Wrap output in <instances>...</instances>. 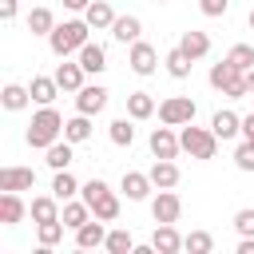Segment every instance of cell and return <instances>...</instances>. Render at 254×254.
<instances>
[{
    "label": "cell",
    "instance_id": "836d02e7",
    "mask_svg": "<svg viewBox=\"0 0 254 254\" xmlns=\"http://www.w3.org/2000/svg\"><path fill=\"white\" fill-rule=\"evenodd\" d=\"M111 143H115V147H131V143H135L131 119H115V123H111Z\"/></svg>",
    "mask_w": 254,
    "mask_h": 254
},
{
    "label": "cell",
    "instance_id": "f6af8a7d",
    "mask_svg": "<svg viewBox=\"0 0 254 254\" xmlns=\"http://www.w3.org/2000/svg\"><path fill=\"white\" fill-rule=\"evenodd\" d=\"M246 91H250V95H254V67H250V71H246Z\"/></svg>",
    "mask_w": 254,
    "mask_h": 254
},
{
    "label": "cell",
    "instance_id": "b9f144b4",
    "mask_svg": "<svg viewBox=\"0 0 254 254\" xmlns=\"http://www.w3.org/2000/svg\"><path fill=\"white\" fill-rule=\"evenodd\" d=\"M0 16L12 20V16H16V0H0Z\"/></svg>",
    "mask_w": 254,
    "mask_h": 254
},
{
    "label": "cell",
    "instance_id": "277c9868",
    "mask_svg": "<svg viewBox=\"0 0 254 254\" xmlns=\"http://www.w3.org/2000/svg\"><path fill=\"white\" fill-rule=\"evenodd\" d=\"M210 87H214V91H226L230 99L250 95V91H246V71H242L238 64H230L226 56H222L218 64H210Z\"/></svg>",
    "mask_w": 254,
    "mask_h": 254
},
{
    "label": "cell",
    "instance_id": "d4e9b609",
    "mask_svg": "<svg viewBox=\"0 0 254 254\" xmlns=\"http://www.w3.org/2000/svg\"><path fill=\"white\" fill-rule=\"evenodd\" d=\"M127 115H131V119H151V115H155V99H151L147 91H131V95H127Z\"/></svg>",
    "mask_w": 254,
    "mask_h": 254
},
{
    "label": "cell",
    "instance_id": "ffe728a7",
    "mask_svg": "<svg viewBox=\"0 0 254 254\" xmlns=\"http://www.w3.org/2000/svg\"><path fill=\"white\" fill-rule=\"evenodd\" d=\"M83 20L99 32V28H111V24H115V12H111V4H107V0H91V4H87V12H83Z\"/></svg>",
    "mask_w": 254,
    "mask_h": 254
},
{
    "label": "cell",
    "instance_id": "7bdbcfd3",
    "mask_svg": "<svg viewBox=\"0 0 254 254\" xmlns=\"http://www.w3.org/2000/svg\"><path fill=\"white\" fill-rule=\"evenodd\" d=\"M87 4L91 0H64V8H71V12H87Z\"/></svg>",
    "mask_w": 254,
    "mask_h": 254
},
{
    "label": "cell",
    "instance_id": "7402d4cb",
    "mask_svg": "<svg viewBox=\"0 0 254 254\" xmlns=\"http://www.w3.org/2000/svg\"><path fill=\"white\" fill-rule=\"evenodd\" d=\"M179 48H183V52H187L190 60H202V56L210 52V36H206V32H194V28H190V32H183Z\"/></svg>",
    "mask_w": 254,
    "mask_h": 254
},
{
    "label": "cell",
    "instance_id": "7c38bea8",
    "mask_svg": "<svg viewBox=\"0 0 254 254\" xmlns=\"http://www.w3.org/2000/svg\"><path fill=\"white\" fill-rule=\"evenodd\" d=\"M151 250H159V254H179V250H183V238H179L175 222H159V226H155Z\"/></svg>",
    "mask_w": 254,
    "mask_h": 254
},
{
    "label": "cell",
    "instance_id": "8d00e7d4",
    "mask_svg": "<svg viewBox=\"0 0 254 254\" xmlns=\"http://www.w3.org/2000/svg\"><path fill=\"white\" fill-rule=\"evenodd\" d=\"M107 250H111V254H127V250H135L131 230H111V234H107Z\"/></svg>",
    "mask_w": 254,
    "mask_h": 254
},
{
    "label": "cell",
    "instance_id": "e575fe53",
    "mask_svg": "<svg viewBox=\"0 0 254 254\" xmlns=\"http://www.w3.org/2000/svg\"><path fill=\"white\" fill-rule=\"evenodd\" d=\"M183 246H187L190 254H210V246H214V238H210L206 230H190V234L183 238Z\"/></svg>",
    "mask_w": 254,
    "mask_h": 254
},
{
    "label": "cell",
    "instance_id": "52a82bcc",
    "mask_svg": "<svg viewBox=\"0 0 254 254\" xmlns=\"http://www.w3.org/2000/svg\"><path fill=\"white\" fill-rule=\"evenodd\" d=\"M179 214H183V198L175 190H159L151 198V218L155 222H179Z\"/></svg>",
    "mask_w": 254,
    "mask_h": 254
},
{
    "label": "cell",
    "instance_id": "d6986e66",
    "mask_svg": "<svg viewBox=\"0 0 254 254\" xmlns=\"http://www.w3.org/2000/svg\"><path fill=\"white\" fill-rule=\"evenodd\" d=\"M20 218H24L20 190H4V194H0V222H4V226H16Z\"/></svg>",
    "mask_w": 254,
    "mask_h": 254
},
{
    "label": "cell",
    "instance_id": "f1b7e54d",
    "mask_svg": "<svg viewBox=\"0 0 254 254\" xmlns=\"http://www.w3.org/2000/svg\"><path fill=\"white\" fill-rule=\"evenodd\" d=\"M75 190H79L75 175H71V171H56V179H52V194H56L60 202H67V198H75Z\"/></svg>",
    "mask_w": 254,
    "mask_h": 254
},
{
    "label": "cell",
    "instance_id": "d590c367",
    "mask_svg": "<svg viewBox=\"0 0 254 254\" xmlns=\"http://www.w3.org/2000/svg\"><path fill=\"white\" fill-rule=\"evenodd\" d=\"M226 60L238 64L242 71H250V67H254V48H250V44H234V48L226 52Z\"/></svg>",
    "mask_w": 254,
    "mask_h": 254
},
{
    "label": "cell",
    "instance_id": "5bb4252c",
    "mask_svg": "<svg viewBox=\"0 0 254 254\" xmlns=\"http://www.w3.org/2000/svg\"><path fill=\"white\" fill-rule=\"evenodd\" d=\"M75 246L79 250H95V246H107V234H103V218H87L79 230H75Z\"/></svg>",
    "mask_w": 254,
    "mask_h": 254
},
{
    "label": "cell",
    "instance_id": "5b68a950",
    "mask_svg": "<svg viewBox=\"0 0 254 254\" xmlns=\"http://www.w3.org/2000/svg\"><path fill=\"white\" fill-rule=\"evenodd\" d=\"M179 143H183V151H187L190 159H214V151H218L214 127H194V123H187L183 135H179Z\"/></svg>",
    "mask_w": 254,
    "mask_h": 254
},
{
    "label": "cell",
    "instance_id": "4fadbf2b",
    "mask_svg": "<svg viewBox=\"0 0 254 254\" xmlns=\"http://www.w3.org/2000/svg\"><path fill=\"white\" fill-rule=\"evenodd\" d=\"M151 175H143V171H123V194L131 198V202H143L147 194H151Z\"/></svg>",
    "mask_w": 254,
    "mask_h": 254
},
{
    "label": "cell",
    "instance_id": "83f0119b",
    "mask_svg": "<svg viewBox=\"0 0 254 254\" xmlns=\"http://www.w3.org/2000/svg\"><path fill=\"white\" fill-rule=\"evenodd\" d=\"M87 135H91V115H83V111H79L75 119H67V123H64V139H67V143H83Z\"/></svg>",
    "mask_w": 254,
    "mask_h": 254
},
{
    "label": "cell",
    "instance_id": "ee69618b",
    "mask_svg": "<svg viewBox=\"0 0 254 254\" xmlns=\"http://www.w3.org/2000/svg\"><path fill=\"white\" fill-rule=\"evenodd\" d=\"M238 254H254V238H246V234H242V242H238Z\"/></svg>",
    "mask_w": 254,
    "mask_h": 254
},
{
    "label": "cell",
    "instance_id": "44dd1931",
    "mask_svg": "<svg viewBox=\"0 0 254 254\" xmlns=\"http://www.w3.org/2000/svg\"><path fill=\"white\" fill-rule=\"evenodd\" d=\"M139 32H143L139 16H115V24H111V36H115L119 44H135V40H139Z\"/></svg>",
    "mask_w": 254,
    "mask_h": 254
},
{
    "label": "cell",
    "instance_id": "6da1fadb",
    "mask_svg": "<svg viewBox=\"0 0 254 254\" xmlns=\"http://www.w3.org/2000/svg\"><path fill=\"white\" fill-rule=\"evenodd\" d=\"M87 32H91V24H87V20H64V24H56V28H52L48 44H52V52H56L60 60H67L71 52H79V48L87 44Z\"/></svg>",
    "mask_w": 254,
    "mask_h": 254
},
{
    "label": "cell",
    "instance_id": "7a4b0ae2",
    "mask_svg": "<svg viewBox=\"0 0 254 254\" xmlns=\"http://www.w3.org/2000/svg\"><path fill=\"white\" fill-rule=\"evenodd\" d=\"M64 135V119H60V111L48 103V107H40L36 115H32V123H28V147H52L56 139Z\"/></svg>",
    "mask_w": 254,
    "mask_h": 254
},
{
    "label": "cell",
    "instance_id": "8992f818",
    "mask_svg": "<svg viewBox=\"0 0 254 254\" xmlns=\"http://www.w3.org/2000/svg\"><path fill=\"white\" fill-rule=\"evenodd\" d=\"M159 119L171 123V127L194 123V103H190V95H171V99H163V103H159Z\"/></svg>",
    "mask_w": 254,
    "mask_h": 254
},
{
    "label": "cell",
    "instance_id": "2e32d148",
    "mask_svg": "<svg viewBox=\"0 0 254 254\" xmlns=\"http://www.w3.org/2000/svg\"><path fill=\"white\" fill-rule=\"evenodd\" d=\"M147 175H151V183H155L159 190L179 187V167H175V159H155V167H151Z\"/></svg>",
    "mask_w": 254,
    "mask_h": 254
},
{
    "label": "cell",
    "instance_id": "30bf717a",
    "mask_svg": "<svg viewBox=\"0 0 254 254\" xmlns=\"http://www.w3.org/2000/svg\"><path fill=\"white\" fill-rule=\"evenodd\" d=\"M32 187H36L32 167H4L0 171V190H32Z\"/></svg>",
    "mask_w": 254,
    "mask_h": 254
},
{
    "label": "cell",
    "instance_id": "9a60e30c",
    "mask_svg": "<svg viewBox=\"0 0 254 254\" xmlns=\"http://www.w3.org/2000/svg\"><path fill=\"white\" fill-rule=\"evenodd\" d=\"M28 91H32V103H40V107H48L56 95H60V83H56V75H32V83H28Z\"/></svg>",
    "mask_w": 254,
    "mask_h": 254
},
{
    "label": "cell",
    "instance_id": "60d3db41",
    "mask_svg": "<svg viewBox=\"0 0 254 254\" xmlns=\"http://www.w3.org/2000/svg\"><path fill=\"white\" fill-rule=\"evenodd\" d=\"M242 139L254 143V115H242Z\"/></svg>",
    "mask_w": 254,
    "mask_h": 254
},
{
    "label": "cell",
    "instance_id": "cb8c5ba5",
    "mask_svg": "<svg viewBox=\"0 0 254 254\" xmlns=\"http://www.w3.org/2000/svg\"><path fill=\"white\" fill-rule=\"evenodd\" d=\"M60 218H64V226L79 230V226L91 218V206H87V202H75V198H67V202H64V210H60Z\"/></svg>",
    "mask_w": 254,
    "mask_h": 254
},
{
    "label": "cell",
    "instance_id": "bcb514c9",
    "mask_svg": "<svg viewBox=\"0 0 254 254\" xmlns=\"http://www.w3.org/2000/svg\"><path fill=\"white\" fill-rule=\"evenodd\" d=\"M250 28H254V8H250Z\"/></svg>",
    "mask_w": 254,
    "mask_h": 254
},
{
    "label": "cell",
    "instance_id": "4dcf8cb0",
    "mask_svg": "<svg viewBox=\"0 0 254 254\" xmlns=\"http://www.w3.org/2000/svg\"><path fill=\"white\" fill-rule=\"evenodd\" d=\"M71 147H75V143H67V139L60 143V139H56V143L48 147V167H52V171H67V163H71Z\"/></svg>",
    "mask_w": 254,
    "mask_h": 254
},
{
    "label": "cell",
    "instance_id": "f546056e",
    "mask_svg": "<svg viewBox=\"0 0 254 254\" xmlns=\"http://www.w3.org/2000/svg\"><path fill=\"white\" fill-rule=\"evenodd\" d=\"M52 28H56V16H52L48 8H32V16H28V32H32V36H52Z\"/></svg>",
    "mask_w": 254,
    "mask_h": 254
},
{
    "label": "cell",
    "instance_id": "d6a6232c",
    "mask_svg": "<svg viewBox=\"0 0 254 254\" xmlns=\"http://www.w3.org/2000/svg\"><path fill=\"white\" fill-rule=\"evenodd\" d=\"M167 71H171L175 79H187V75H190V56H187L183 48H171V52H167Z\"/></svg>",
    "mask_w": 254,
    "mask_h": 254
},
{
    "label": "cell",
    "instance_id": "74e56055",
    "mask_svg": "<svg viewBox=\"0 0 254 254\" xmlns=\"http://www.w3.org/2000/svg\"><path fill=\"white\" fill-rule=\"evenodd\" d=\"M234 226H238V234L254 238V206H242V210L234 214Z\"/></svg>",
    "mask_w": 254,
    "mask_h": 254
},
{
    "label": "cell",
    "instance_id": "ba28073f",
    "mask_svg": "<svg viewBox=\"0 0 254 254\" xmlns=\"http://www.w3.org/2000/svg\"><path fill=\"white\" fill-rule=\"evenodd\" d=\"M75 107H79L83 115H99V111L107 107V87H103V83H83V87L75 91Z\"/></svg>",
    "mask_w": 254,
    "mask_h": 254
},
{
    "label": "cell",
    "instance_id": "ac0fdd59",
    "mask_svg": "<svg viewBox=\"0 0 254 254\" xmlns=\"http://www.w3.org/2000/svg\"><path fill=\"white\" fill-rule=\"evenodd\" d=\"M210 127H214L218 139H234V135H242V115H234V111H214Z\"/></svg>",
    "mask_w": 254,
    "mask_h": 254
},
{
    "label": "cell",
    "instance_id": "f35d334b",
    "mask_svg": "<svg viewBox=\"0 0 254 254\" xmlns=\"http://www.w3.org/2000/svg\"><path fill=\"white\" fill-rule=\"evenodd\" d=\"M234 163H238V171H254V143H250V139L234 151Z\"/></svg>",
    "mask_w": 254,
    "mask_h": 254
},
{
    "label": "cell",
    "instance_id": "7dc6e473",
    "mask_svg": "<svg viewBox=\"0 0 254 254\" xmlns=\"http://www.w3.org/2000/svg\"><path fill=\"white\" fill-rule=\"evenodd\" d=\"M155 4H163V0H155Z\"/></svg>",
    "mask_w": 254,
    "mask_h": 254
},
{
    "label": "cell",
    "instance_id": "8fae6325",
    "mask_svg": "<svg viewBox=\"0 0 254 254\" xmlns=\"http://www.w3.org/2000/svg\"><path fill=\"white\" fill-rule=\"evenodd\" d=\"M155 64H159V52H155L147 40H135V44H131V71L151 75V71H155Z\"/></svg>",
    "mask_w": 254,
    "mask_h": 254
},
{
    "label": "cell",
    "instance_id": "e0dca14e",
    "mask_svg": "<svg viewBox=\"0 0 254 254\" xmlns=\"http://www.w3.org/2000/svg\"><path fill=\"white\" fill-rule=\"evenodd\" d=\"M79 64H83V71H91V75H99L103 67H107V52H103V44H83L79 48Z\"/></svg>",
    "mask_w": 254,
    "mask_h": 254
},
{
    "label": "cell",
    "instance_id": "484cf974",
    "mask_svg": "<svg viewBox=\"0 0 254 254\" xmlns=\"http://www.w3.org/2000/svg\"><path fill=\"white\" fill-rule=\"evenodd\" d=\"M36 238L44 250H52L60 238H64V218H48V222H36Z\"/></svg>",
    "mask_w": 254,
    "mask_h": 254
},
{
    "label": "cell",
    "instance_id": "1f68e13d",
    "mask_svg": "<svg viewBox=\"0 0 254 254\" xmlns=\"http://www.w3.org/2000/svg\"><path fill=\"white\" fill-rule=\"evenodd\" d=\"M48 218H60L56 194H40V198H32V222H48Z\"/></svg>",
    "mask_w": 254,
    "mask_h": 254
},
{
    "label": "cell",
    "instance_id": "603a6c76",
    "mask_svg": "<svg viewBox=\"0 0 254 254\" xmlns=\"http://www.w3.org/2000/svg\"><path fill=\"white\" fill-rule=\"evenodd\" d=\"M56 83H60V91H79L83 87V64H60Z\"/></svg>",
    "mask_w": 254,
    "mask_h": 254
},
{
    "label": "cell",
    "instance_id": "4316f807",
    "mask_svg": "<svg viewBox=\"0 0 254 254\" xmlns=\"http://www.w3.org/2000/svg\"><path fill=\"white\" fill-rule=\"evenodd\" d=\"M28 99H32V91H28V87H20V83H4V91H0V103H4L8 111L28 107Z\"/></svg>",
    "mask_w": 254,
    "mask_h": 254
},
{
    "label": "cell",
    "instance_id": "3957f363",
    "mask_svg": "<svg viewBox=\"0 0 254 254\" xmlns=\"http://www.w3.org/2000/svg\"><path fill=\"white\" fill-rule=\"evenodd\" d=\"M79 190H83V202L91 206L95 218H103V222H115V218H119V194H115L103 179H91V183H83Z\"/></svg>",
    "mask_w": 254,
    "mask_h": 254
},
{
    "label": "cell",
    "instance_id": "ab89813d",
    "mask_svg": "<svg viewBox=\"0 0 254 254\" xmlns=\"http://www.w3.org/2000/svg\"><path fill=\"white\" fill-rule=\"evenodd\" d=\"M198 8H202V16H226L230 0H198Z\"/></svg>",
    "mask_w": 254,
    "mask_h": 254
},
{
    "label": "cell",
    "instance_id": "9c48e42d",
    "mask_svg": "<svg viewBox=\"0 0 254 254\" xmlns=\"http://www.w3.org/2000/svg\"><path fill=\"white\" fill-rule=\"evenodd\" d=\"M179 151H183V143H179V135L171 131V123H163V127L151 131V155H155V159H175Z\"/></svg>",
    "mask_w": 254,
    "mask_h": 254
}]
</instances>
